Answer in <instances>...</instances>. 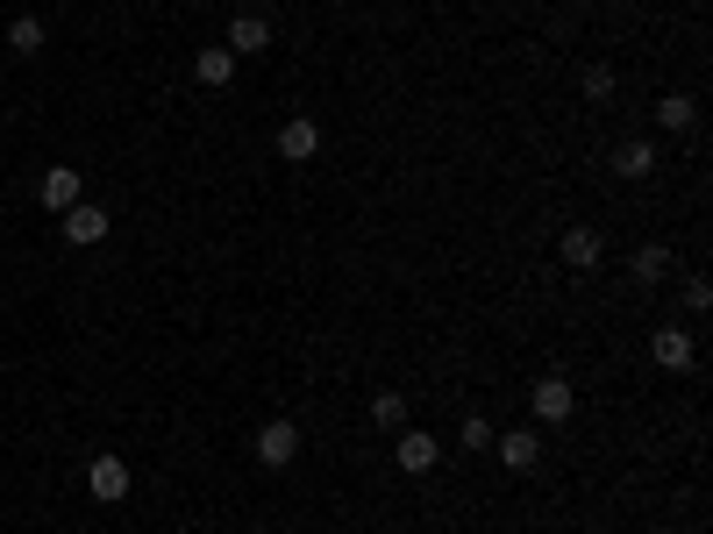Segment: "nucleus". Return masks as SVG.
Returning <instances> with one entry per match:
<instances>
[{
    "label": "nucleus",
    "mask_w": 713,
    "mask_h": 534,
    "mask_svg": "<svg viewBox=\"0 0 713 534\" xmlns=\"http://www.w3.org/2000/svg\"><path fill=\"white\" fill-rule=\"evenodd\" d=\"M700 121V107H692V94H671V100H657V129H692Z\"/></svg>",
    "instance_id": "2eb2a0df"
},
{
    "label": "nucleus",
    "mask_w": 713,
    "mask_h": 534,
    "mask_svg": "<svg viewBox=\"0 0 713 534\" xmlns=\"http://www.w3.org/2000/svg\"><path fill=\"white\" fill-rule=\"evenodd\" d=\"M8 51H14V57H36V51H43V22H29V14H22V22L8 29Z\"/></svg>",
    "instance_id": "dca6fc26"
},
{
    "label": "nucleus",
    "mask_w": 713,
    "mask_h": 534,
    "mask_svg": "<svg viewBox=\"0 0 713 534\" xmlns=\"http://www.w3.org/2000/svg\"><path fill=\"white\" fill-rule=\"evenodd\" d=\"M43 207L51 214H65V207H79V172H72V164H51V172H43Z\"/></svg>",
    "instance_id": "9d476101"
},
{
    "label": "nucleus",
    "mask_w": 713,
    "mask_h": 534,
    "mask_svg": "<svg viewBox=\"0 0 713 534\" xmlns=\"http://www.w3.org/2000/svg\"><path fill=\"white\" fill-rule=\"evenodd\" d=\"M649 357H657L663 371H692V335L685 328H657L649 335Z\"/></svg>",
    "instance_id": "1a4fd4ad"
},
{
    "label": "nucleus",
    "mask_w": 713,
    "mask_h": 534,
    "mask_svg": "<svg viewBox=\"0 0 713 534\" xmlns=\"http://www.w3.org/2000/svg\"><path fill=\"white\" fill-rule=\"evenodd\" d=\"M229 57H257V51H271V22L264 14H236L229 22V43H222Z\"/></svg>",
    "instance_id": "423d86ee"
},
{
    "label": "nucleus",
    "mask_w": 713,
    "mask_h": 534,
    "mask_svg": "<svg viewBox=\"0 0 713 534\" xmlns=\"http://www.w3.org/2000/svg\"><path fill=\"white\" fill-rule=\"evenodd\" d=\"M293 456H300V427L293 421H264L257 427V464L264 470H285Z\"/></svg>",
    "instance_id": "f257e3e1"
},
{
    "label": "nucleus",
    "mask_w": 713,
    "mask_h": 534,
    "mask_svg": "<svg viewBox=\"0 0 713 534\" xmlns=\"http://www.w3.org/2000/svg\"><path fill=\"white\" fill-rule=\"evenodd\" d=\"M614 172H620V178H649V172H657V150H649L642 135H628V143L614 150Z\"/></svg>",
    "instance_id": "ddd939ff"
},
{
    "label": "nucleus",
    "mask_w": 713,
    "mask_h": 534,
    "mask_svg": "<svg viewBox=\"0 0 713 534\" xmlns=\"http://www.w3.org/2000/svg\"><path fill=\"white\" fill-rule=\"evenodd\" d=\"M557 257H564V271H593L599 257H606L599 228H564V236H557Z\"/></svg>",
    "instance_id": "39448f33"
},
{
    "label": "nucleus",
    "mask_w": 713,
    "mask_h": 534,
    "mask_svg": "<svg viewBox=\"0 0 713 534\" xmlns=\"http://www.w3.org/2000/svg\"><path fill=\"white\" fill-rule=\"evenodd\" d=\"M86 492H94L100 506H121V499H129V464H121V456H94V464H86Z\"/></svg>",
    "instance_id": "f03ea898"
},
{
    "label": "nucleus",
    "mask_w": 713,
    "mask_h": 534,
    "mask_svg": "<svg viewBox=\"0 0 713 534\" xmlns=\"http://www.w3.org/2000/svg\"><path fill=\"white\" fill-rule=\"evenodd\" d=\"M628 271H635V285H663V279H671V250H663V242H642Z\"/></svg>",
    "instance_id": "4468645a"
},
{
    "label": "nucleus",
    "mask_w": 713,
    "mask_h": 534,
    "mask_svg": "<svg viewBox=\"0 0 713 534\" xmlns=\"http://www.w3.org/2000/svg\"><path fill=\"white\" fill-rule=\"evenodd\" d=\"M706 299H713V285H706V279H685V307L706 314Z\"/></svg>",
    "instance_id": "aec40b11"
},
{
    "label": "nucleus",
    "mask_w": 713,
    "mask_h": 534,
    "mask_svg": "<svg viewBox=\"0 0 713 534\" xmlns=\"http://www.w3.org/2000/svg\"><path fill=\"white\" fill-rule=\"evenodd\" d=\"M464 449H493V421H485V414H472V421H464Z\"/></svg>",
    "instance_id": "6ab92c4d"
},
{
    "label": "nucleus",
    "mask_w": 713,
    "mask_h": 534,
    "mask_svg": "<svg viewBox=\"0 0 713 534\" xmlns=\"http://www.w3.org/2000/svg\"><path fill=\"white\" fill-rule=\"evenodd\" d=\"M371 421L400 435V427H407V400H400V392H378V400H371Z\"/></svg>",
    "instance_id": "f3484780"
},
{
    "label": "nucleus",
    "mask_w": 713,
    "mask_h": 534,
    "mask_svg": "<svg viewBox=\"0 0 713 534\" xmlns=\"http://www.w3.org/2000/svg\"><path fill=\"white\" fill-rule=\"evenodd\" d=\"M108 228H115V221H108L100 207H86V200L65 207V242H79V250H86V242H108Z\"/></svg>",
    "instance_id": "6e6552de"
},
{
    "label": "nucleus",
    "mask_w": 713,
    "mask_h": 534,
    "mask_svg": "<svg viewBox=\"0 0 713 534\" xmlns=\"http://www.w3.org/2000/svg\"><path fill=\"white\" fill-rule=\"evenodd\" d=\"M493 449H499V464H507V470H536L542 464V435H536V427H507V435H493Z\"/></svg>",
    "instance_id": "20e7f679"
},
{
    "label": "nucleus",
    "mask_w": 713,
    "mask_h": 534,
    "mask_svg": "<svg viewBox=\"0 0 713 534\" xmlns=\"http://www.w3.org/2000/svg\"><path fill=\"white\" fill-rule=\"evenodd\" d=\"M528 406H536V421H571V406H579V392H571L564 378H542V385L528 392Z\"/></svg>",
    "instance_id": "0eeeda50"
},
{
    "label": "nucleus",
    "mask_w": 713,
    "mask_h": 534,
    "mask_svg": "<svg viewBox=\"0 0 713 534\" xmlns=\"http://www.w3.org/2000/svg\"><path fill=\"white\" fill-rule=\"evenodd\" d=\"M392 456H400L407 478H421V470H435V456H443V442L421 435V427H400V442H392Z\"/></svg>",
    "instance_id": "7ed1b4c3"
},
{
    "label": "nucleus",
    "mask_w": 713,
    "mask_h": 534,
    "mask_svg": "<svg viewBox=\"0 0 713 534\" xmlns=\"http://www.w3.org/2000/svg\"><path fill=\"white\" fill-rule=\"evenodd\" d=\"M193 79H201V86H215V94H222V86H229V79H236V57H229V51H222V43H207V51H201V57H193Z\"/></svg>",
    "instance_id": "f8f14e48"
},
{
    "label": "nucleus",
    "mask_w": 713,
    "mask_h": 534,
    "mask_svg": "<svg viewBox=\"0 0 713 534\" xmlns=\"http://www.w3.org/2000/svg\"><path fill=\"white\" fill-rule=\"evenodd\" d=\"M614 94V65H585V100H606Z\"/></svg>",
    "instance_id": "a211bd4d"
},
{
    "label": "nucleus",
    "mask_w": 713,
    "mask_h": 534,
    "mask_svg": "<svg viewBox=\"0 0 713 534\" xmlns=\"http://www.w3.org/2000/svg\"><path fill=\"white\" fill-rule=\"evenodd\" d=\"M314 150H322V129H314V121H285L279 129V157L285 164H307Z\"/></svg>",
    "instance_id": "9b49d317"
}]
</instances>
